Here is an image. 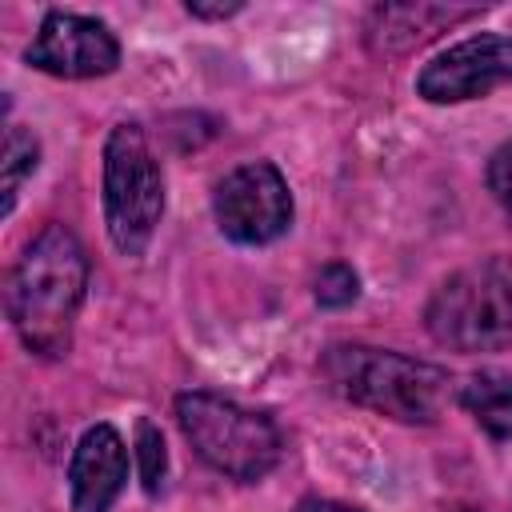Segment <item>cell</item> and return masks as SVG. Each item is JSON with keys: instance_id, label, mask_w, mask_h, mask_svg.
<instances>
[{"instance_id": "9", "label": "cell", "mask_w": 512, "mask_h": 512, "mask_svg": "<svg viewBox=\"0 0 512 512\" xmlns=\"http://www.w3.org/2000/svg\"><path fill=\"white\" fill-rule=\"evenodd\" d=\"M128 484V448L112 424H92L72 448L68 500L72 512H108Z\"/></svg>"}, {"instance_id": "6", "label": "cell", "mask_w": 512, "mask_h": 512, "mask_svg": "<svg viewBox=\"0 0 512 512\" xmlns=\"http://www.w3.org/2000/svg\"><path fill=\"white\" fill-rule=\"evenodd\" d=\"M212 212H216L220 232L232 244L260 248V244H272V240H280L288 232V224H292V192H288V180L280 176L276 164L252 160V164L232 168L216 184Z\"/></svg>"}, {"instance_id": "14", "label": "cell", "mask_w": 512, "mask_h": 512, "mask_svg": "<svg viewBox=\"0 0 512 512\" xmlns=\"http://www.w3.org/2000/svg\"><path fill=\"white\" fill-rule=\"evenodd\" d=\"M488 192L496 196V204L504 208L508 224H512V140L500 144L492 156H488Z\"/></svg>"}, {"instance_id": "8", "label": "cell", "mask_w": 512, "mask_h": 512, "mask_svg": "<svg viewBox=\"0 0 512 512\" xmlns=\"http://www.w3.org/2000/svg\"><path fill=\"white\" fill-rule=\"evenodd\" d=\"M24 60L60 80H92L108 76L120 64V44L104 20L56 8L40 20V32L28 44Z\"/></svg>"}, {"instance_id": "3", "label": "cell", "mask_w": 512, "mask_h": 512, "mask_svg": "<svg viewBox=\"0 0 512 512\" xmlns=\"http://www.w3.org/2000/svg\"><path fill=\"white\" fill-rule=\"evenodd\" d=\"M424 328L452 352L512 348V256H484L428 296Z\"/></svg>"}, {"instance_id": "10", "label": "cell", "mask_w": 512, "mask_h": 512, "mask_svg": "<svg viewBox=\"0 0 512 512\" xmlns=\"http://www.w3.org/2000/svg\"><path fill=\"white\" fill-rule=\"evenodd\" d=\"M456 400L492 440H512V372L480 368L456 388Z\"/></svg>"}, {"instance_id": "7", "label": "cell", "mask_w": 512, "mask_h": 512, "mask_svg": "<svg viewBox=\"0 0 512 512\" xmlns=\"http://www.w3.org/2000/svg\"><path fill=\"white\" fill-rule=\"evenodd\" d=\"M500 84H512V36H496V32H480L444 48L416 76V92L428 104L476 100Z\"/></svg>"}, {"instance_id": "4", "label": "cell", "mask_w": 512, "mask_h": 512, "mask_svg": "<svg viewBox=\"0 0 512 512\" xmlns=\"http://www.w3.org/2000/svg\"><path fill=\"white\" fill-rule=\"evenodd\" d=\"M176 420L196 456L240 484L268 476L284 448L280 428L264 412H252L216 392H180Z\"/></svg>"}, {"instance_id": "5", "label": "cell", "mask_w": 512, "mask_h": 512, "mask_svg": "<svg viewBox=\"0 0 512 512\" xmlns=\"http://www.w3.org/2000/svg\"><path fill=\"white\" fill-rule=\"evenodd\" d=\"M164 216V172L140 124H116L104 140V224L120 256H144Z\"/></svg>"}, {"instance_id": "11", "label": "cell", "mask_w": 512, "mask_h": 512, "mask_svg": "<svg viewBox=\"0 0 512 512\" xmlns=\"http://www.w3.org/2000/svg\"><path fill=\"white\" fill-rule=\"evenodd\" d=\"M36 164H40V140L28 128L8 124V132H4V216L12 212L20 184L36 172Z\"/></svg>"}, {"instance_id": "1", "label": "cell", "mask_w": 512, "mask_h": 512, "mask_svg": "<svg viewBox=\"0 0 512 512\" xmlns=\"http://www.w3.org/2000/svg\"><path fill=\"white\" fill-rule=\"evenodd\" d=\"M88 288V256L72 228L44 224L8 276V320L20 344L44 360L72 348V324Z\"/></svg>"}, {"instance_id": "12", "label": "cell", "mask_w": 512, "mask_h": 512, "mask_svg": "<svg viewBox=\"0 0 512 512\" xmlns=\"http://www.w3.org/2000/svg\"><path fill=\"white\" fill-rule=\"evenodd\" d=\"M136 468H140V484L148 496H156L164 488V472H168V452H164V436L152 420L136 424Z\"/></svg>"}, {"instance_id": "15", "label": "cell", "mask_w": 512, "mask_h": 512, "mask_svg": "<svg viewBox=\"0 0 512 512\" xmlns=\"http://www.w3.org/2000/svg\"><path fill=\"white\" fill-rule=\"evenodd\" d=\"M184 8H188V16H196V20H228V16H236L244 4H240V0H232V4H204V0H188Z\"/></svg>"}, {"instance_id": "17", "label": "cell", "mask_w": 512, "mask_h": 512, "mask_svg": "<svg viewBox=\"0 0 512 512\" xmlns=\"http://www.w3.org/2000/svg\"><path fill=\"white\" fill-rule=\"evenodd\" d=\"M456 512H472V508H456Z\"/></svg>"}, {"instance_id": "2", "label": "cell", "mask_w": 512, "mask_h": 512, "mask_svg": "<svg viewBox=\"0 0 512 512\" xmlns=\"http://www.w3.org/2000/svg\"><path fill=\"white\" fill-rule=\"evenodd\" d=\"M320 376L336 396L404 424H436L456 396L452 376L440 364L372 344H328Z\"/></svg>"}, {"instance_id": "16", "label": "cell", "mask_w": 512, "mask_h": 512, "mask_svg": "<svg viewBox=\"0 0 512 512\" xmlns=\"http://www.w3.org/2000/svg\"><path fill=\"white\" fill-rule=\"evenodd\" d=\"M296 512H360L352 504H340V500H320V496H308L296 504Z\"/></svg>"}, {"instance_id": "13", "label": "cell", "mask_w": 512, "mask_h": 512, "mask_svg": "<svg viewBox=\"0 0 512 512\" xmlns=\"http://www.w3.org/2000/svg\"><path fill=\"white\" fill-rule=\"evenodd\" d=\"M316 304L320 308H348L356 296H360V276L348 268V264H324L320 276H316V288H312Z\"/></svg>"}]
</instances>
